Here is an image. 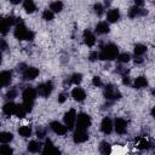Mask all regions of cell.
I'll use <instances>...</instances> for the list:
<instances>
[{"mask_svg": "<svg viewBox=\"0 0 155 155\" xmlns=\"http://www.w3.org/2000/svg\"><path fill=\"white\" fill-rule=\"evenodd\" d=\"M36 96H38V91H36L35 88H33V87H27V88L23 91V93H22L23 103H22V104H23L24 109L27 110V113L31 111L33 104H34V101H35Z\"/></svg>", "mask_w": 155, "mask_h": 155, "instance_id": "cell-1", "label": "cell"}, {"mask_svg": "<svg viewBox=\"0 0 155 155\" xmlns=\"http://www.w3.org/2000/svg\"><path fill=\"white\" fill-rule=\"evenodd\" d=\"M15 36L18 40H33L34 39V33L29 30L25 24L22 21H17V24L15 27Z\"/></svg>", "mask_w": 155, "mask_h": 155, "instance_id": "cell-2", "label": "cell"}, {"mask_svg": "<svg viewBox=\"0 0 155 155\" xmlns=\"http://www.w3.org/2000/svg\"><path fill=\"white\" fill-rule=\"evenodd\" d=\"M117 56H119V48L114 44L104 45L99 52V59H103V61H111L117 58Z\"/></svg>", "mask_w": 155, "mask_h": 155, "instance_id": "cell-3", "label": "cell"}, {"mask_svg": "<svg viewBox=\"0 0 155 155\" xmlns=\"http://www.w3.org/2000/svg\"><path fill=\"white\" fill-rule=\"evenodd\" d=\"M104 97H105V99L114 102L121 97V93L114 85H107L104 87Z\"/></svg>", "mask_w": 155, "mask_h": 155, "instance_id": "cell-4", "label": "cell"}, {"mask_svg": "<svg viewBox=\"0 0 155 155\" xmlns=\"http://www.w3.org/2000/svg\"><path fill=\"white\" fill-rule=\"evenodd\" d=\"M91 125V117L87 115V114H79L78 117H76V130H84V131H87V128L90 127Z\"/></svg>", "mask_w": 155, "mask_h": 155, "instance_id": "cell-5", "label": "cell"}, {"mask_svg": "<svg viewBox=\"0 0 155 155\" xmlns=\"http://www.w3.org/2000/svg\"><path fill=\"white\" fill-rule=\"evenodd\" d=\"M76 117H78V115H76L75 109L68 110V111L65 113V115H64V125H65L69 130H71V128L75 126V124H76Z\"/></svg>", "mask_w": 155, "mask_h": 155, "instance_id": "cell-6", "label": "cell"}, {"mask_svg": "<svg viewBox=\"0 0 155 155\" xmlns=\"http://www.w3.org/2000/svg\"><path fill=\"white\" fill-rule=\"evenodd\" d=\"M52 90H53V85H52L51 81L42 82V84H40V85L38 86V88H36L38 94L41 96V97H48V96L51 94Z\"/></svg>", "mask_w": 155, "mask_h": 155, "instance_id": "cell-7", "label": "cell"}, {"mask_svg": "<svg viewBox=\"0 0 155 155\" xmlns=\"http://www.w3.org/2000/svg\"><path fill=\"white\" fill-rule=\"evenodd\" d=\"M17 21H18V19H17ZM17 21H16L13 17H6V18H2L1 22H0V31H1V34L5 35V34L8 31V29H10L11 25H13L15 23L17 24Z\"/></svg>", "mask_w": 155, "mask_h": 155, "instance_id": "cell-8", "label": "cell"}, {"mask_svg": "<svg viewBox=\"0 0 155 155\" xmlns=\"http://www.w3.org/2000/svg\"><path fill=\"white\" fill-rule=\"evenodd\" d=\"M50 128H51L54 133H57L58 136H64V134L68 132V130H69L65 125H63V124H61V122H58V121H52V122L50 124Z\"/></svg>", "mask_w": 155, "mask_h": 155, "instance_id": "cell-9", "label": "cell"}, {"mask_svg": "<svg viewBox=\"0 0 155 155\" xmlns=\"http://www.w3.org/2000/svg\"><path fill=\"white\" fill-rule=\"evenodd\" d=\"M59 154H61L59 150L52 144V142L50 139H47L42 148V155H59Z\"/></svg>", "mask_w": 155, "mask_h": 155, "instance_id": "cell-10", "label": "cell"}, {"mask_svg": "<svg viewBox=\"0 0 155 155\" xmlns=\"http://www.w3.org/2000/svg\"><path fill=\"white\" fill-rule=\"evenodd\" d=\"M114 130L119 134H124L127 131V122H126V120H124L121 117L115 119V121H114Z\"/></svg>", "mask_w": 155, "mask_h": 155, "instance_id": "cell-11", "label": "cell"}, {"mask_svg": "<svg viewBox=\"0 0 155 155\" xmlns=\"http://www.w3.org/2000/svg\"><path fill=\"white\" fill-rule=\"evenodd\" d=\"M22 74L25 80H34L39 75V69L35 67H27V69Z\"/></svg>", "mask_w": 155, "mask_h": 155, "instance_id": "cell-12", "label": "cell"}, {"mask_svg": "<svg viewBox=\"0 0 155 155\" xmlns=\"http://www.w3.org/2000/svg\"><path fill=\"white\" fill-rule=\"evenodd\" d=\"M113 128H114V124H113L111 119H110V117H104V119L102 120V124H101V130H102V132L105 133V134H109V133L113 131Z\"/></svg>", "mask_w": 155, "mask_h": 155, "instance_id": "cell-13", "label": "cell"}, {"mask_svg": "<svg viewBox=\"0 0 155 155\" xmlns=\"http://www.w3.org/2000/svg\"><path fill=\"white\" fill-rule=\"evenodd\" d=\"M73 138H74V142H75V143H84V142H86L87 138H88L87 131H84V130H75Z\"/></svg>", "mask_w": 155, "mask_h": 155, "instance_id": "cell-14", "label": "cell"}, {"mask_svg": "<svg viewBox=\"0 0 155 155\" xmlns=\"http://www.w3.org/2000/svg\"><path fill=\"white\" fill-rule=\"evenodd\" d=\"M71 97L76 102H82L86 98V92L81 87H74L73 91H71Z\"/></svg>", "mask_w": 155, "mask_h": 155, "instance_id": "cell-15", "label": "cell"}, {"mask_svg": "<svg viewBox=\"0 0 155 155\" xmlns=\"http://www.w3.org/2000/svg\"><path fill=\"white\" fill-rule=\"evenodd\" d=\"M84 42H85L87 46H90V47H92V46L96 44V36H94V34H93L91 30H88V29H86V30L84 31Z\"/></svg>", "mask_w": 155, "mask_h": 155, "instance_id": "cell-16", "label": "cell"}, {"mask_svg": "<svg viewBox=\"0 0 155 155\" xmlns=\"http://www.w3.org/2000/svg\"><path fill=\"white\" fill-rule=\"evenodd\" d=\"M11 79H12V73L8 71V70H4L0 73V84L2 87H6L10 85L11 82Z\"/></svg>", "mask_w": 155, "mask_h": 155, "instance_id": "cell-17", "label": "cell"}, {"mask_svg": "<svg viewBox=\"0 0 155 155\" xmlns=\"http://www.w3.org/2000/svg\"><path fill=\"white\" fill-rule=\"evenodd\" d=\"M143 15H147V10H144V8H142V7L132 6V7L128 10V17H130V18H136L137 16H143Z\"/></svg>", "mask_w": 155, "mask_h": 155, "instance_id": "cell-18", "label": "cell"}, {"mask_svg": "<svg viewBox=\"0 0 155 155\" xmlns=\"http://www.w3.org/2000/svg\"><path fill=\"white\" fill-rule=\"evenodd\" d=\"M119 18H120V11L117 8H110L107 12V19H108V22L115 23V22L119 21Z\"/></svg>", "mask_w": 155, "mask_h": 155, "instance_id": "cell-19", "label": "cell"}, {"mask_svg": "<svg viewBox=\"0 0 155 155\" xmlns=\"http://www.w3.org/2000/svg\"><path fill=\"white\" fill-rule=\"evenodd\" d=\"M17 105L18 104H15V103H12V102H8V103H6L4 107H2V111H4V114H6V115H15L16 114V110H17Z\"/></svg>", "mask_w": 155, "mask_h": 155, "instance_id": "cell-20", "label": "cell"}, {"mask_svg": "<svg viewBox=\"0 0 155 155\" xmlns=\"http://www.w3.org/2000/svg\"><path fill=\"white\" fill-rule=\"evenodd\" d=\"M148 86V80L145 76H138L136 78L134 82H133V87L134 88H143V87H147Z\"/></svg>", "mask_w": 155, "mask_h": 155, "instance_id": "cell-21", "label": "cell"}, {"mask_svg": "<svg viewBox=\"0 0 155 155\" xmlns=\"http://www.w3.org/2000/svg\"><path fill=\"white\" fill-rule=\"evenodd\" d=\"M96 31H97L98 34H107V33L109 31V24H108L107 22H104V21L97 23V25H96Z\"/></svg>", "mask_w": 155, "mask_h": 155, "instance_id": "cell-22", "label": "cell"}, {"mask_svg": "<svg viewBox=\"0 0 155 155\" xmlns=\"http://www.w3.org/2000/svg\"><path fill=\"white\" fill-rule=\"evenodd\" d=\"M27 148H28V151H30V153H38V151L41 150V144L36 140H30L28 143Z\"/></svg>", "mask_w": 155, "mask_h": 155, "instance_id": "cell-23", "label": "cell"}, {"mask_svg": "<svg viewBox=\"0 0 155 155\" xmlns=\"http://www.w3.org/2000/svg\"><path fill=\"white\" fill-rule=\"evenodd\" d=\"M23 8L25 10L27 13H33L36 10V6H35V4L31 0H25L23 2Z\"/></svg>", "mask_w": 155, "mask_h": 155, "instance_id": "cell-24", "label": "cell"}, {"mask_svg": "<svg viewBox=\"0 0 155 155\" xmlns=\"http://www.w3.org/2000/svg\"><path fill=\"white\" fill-rule=\"evenodd\" d=\"M18 133H19V136H22V137H24V138L30 137V136H31V128H30V126H27V125L21 126V127L18 128Z\"/></svg>", "mask_w": 155, "mask_h": 155, "instance_id": "cell-25", "label": "cell"}, {"mask_svg": "<svg viewBox=\"0 0 155 155\" xmlns=\"http://www.w3.org/2000/svg\"><path fill=\"white\" fill-rule=\"evenodd\" d=\"M99 151L102 153V155H110L111 153V147L109 143L107 142H102L99 145Z\"/></svg>", "mask_w": 155, "mask_h": 155, "instance_id": "cell-26", "label": "cell"}, {"mask_svg": "<svg viewBox=\"0 0 155 155\" xmlns=\"http://www.w3.org/2000/svg\"><path fill=\"white\" fill-rule=\"evenodd\" d=\"M145 52H147V46H144L142 44H137L134 46V56L136 57H142Z\"/></svg>", "mask_w": 155, "mask_h": 155, "instance_id": "cell-27", "label": "cell"}, {"mask_svg": "<svg viewBox=\"0 0 155 155\" xmlns=\"http://www.w3.org/2000/svg\"><path fill=\"white\" fill-rule=\"evenodd\" d=\"M12 139H13L12 133H10V132H1V133H0V142H1L2 144H7V143H10Z\"/></svg>", "mask_w": 155, "mask_h": 155, "instance_id": "cell-28", "label": "cell"}, {"mask_svg": "<svg viewBox=\"0 0 155 155\" xmlns=\"http://www.w3.org/2000/svg\"><path fill=\"white\" fill-rule=\"evenodd\" d=\"M62 8H63V2H62V1H53V2H51V5H50V10H51L53 13L61 12Z\"/></svg>", "mask_w": 155, "mask_h": 155, "instance_id": "cell-29", "label": "cell"}, {"mask_svg": "<svg viewBox=\"0 0 155 155\" xmlns=\"http://www.w3.org/2000/svg\"><path fill=\"white\" fill-rule=\"evenodd\" d=\"M81 80H82V75L79 74V73H75V74H73V75L70 76V79H69V84H73V85L78 86V85L81 82Z\"/></svg>", "mask_w": 155, "mask_h": 155, "instance_id": "cell-30", "label": "cell"}, {"mask_svg": "<svg viewBox=\"0 0 155 155\" xmlns=\"http://www.w3.org/2000/svg\"><path fill=\"white\" fill-rule=\"evenodd\" d=\"M0 155H12V148L7 144H2L0 147Z\"/></svg>", "mask_w": 155, "mask_h": 155, "instance_id": "cell-31", "label": "cell"}, {"mask_svg": "<svg viewBox=\"0 0 155 155\" xmlns=\"http://www.w3.org/2000/svg\"><path fill=\"white\" fill-rule=\"evenodd\" d=\"M130 54L128 53H126V52H124V53H119V56H117V61H119V63H121V64H124V63H127L128 61H130Z\"/></svg>", "mask_w": 155, "mask_h": 155, "instance_id": "cell-32", "label": "cell"}, {"mask_svg": "<svg viewBox=\"0 0 155 155\" xmlns=\"http://www.w3.org/2000/svg\"><path fill=\"white\" fill-rule=\"evenodd\" d=\"M53 17H54V13L51 11V10H44V12H42V18L45 19V21H52L53 19Z\"/></svg>", "mask_w": 155, "mask_h": 155, "instance_id": "cell-33", "label": "cell"}, {"mask_svg": "<svg viewBox=\"0 0 155 155\" xmlns=\"http://www.w3.org/2000/svg\"><path fill=\"white\" fill-rule=\"evenodd\" d=\"M138 149H140V150H144V149H148L149 147H150V143L145 139V138H143V139H140V142L138 143Z\"/></svg>", "mask_w": 155, "mask_h": 155, "instance_id": "cell-34", "label": "cell"}, {"mask_svg": "<svg viewBox=\"0 0 155 155\" xmlns=\"http://www.w3.org/2000/svg\"><path fill=\"white\" fill-rule=\"evenodd\" d=\"M93 8H94V12H96L98 16H102V15L104 13V7H103L102 4H94Z\"/></svg>", "mask_w": 155, "mask_h": 155, "instance_id": "cell-35", "label": "cell"}, {"mask_svg": "<svg viewBox=\"0 0 155 155\" xmlns=\"http://www.w3.org/2000/svg\"><path fill=\"white\" fill-rule=\"evenodd\" d=\"M16 96H17V91H16V88H11V90L6 93V97H7L8 99H13Z\"/></svg>", "mask_w": 155, "mask_h": 155, "instance_id": "cell-36", "label": "cell"}, {"mask_svg": "<svg viewBox=\"0 0 155 155\" xmlns=\"http://www.w3.org/2000/svg\"><path fill=\"white\" fill-rule=\"evenodd\" d=\"M92 84L94 85V86H97V87H101L103 84H102V80H101V78L99 76H94L93 79H92Z\"/></svg>", "mask_w": 155, "mask_h": 155, "instance_id": "cell-37", "label": "cell"}, {"mask_svg": "<svg viewBox=\"0 0 155 155\" xmlns=\"http://www.w3.org/2000/svg\"><path fill=\"white\" fill-rule=\"evenodd\" d=\"M88 58H90V61H92V62H93V61H96L97 58H99V53H97L96 51H94V52H91V54H90V57H88Z\"/></svg>", "mask_w": 155, "mask_h": 155, "instance_id": "cell-38", "label": "cell"}, {"mask_svg": "<svg viewBox=\"0 0 155 155\" xmlns=\"http://www.w3.org/2000/svg\"><path fill=\"white\" fill-rule=\"evenodd\" d=\"M65 99H67V96H65V93H62V94H59V97H58V102H59V103H63V102H65Z\"/></svg>", "mask_w": 155, "mask_h": 155, "instance_id": "cell-39", "label": "cell"}, {"mask_svg": "<svg viewBox=\"0 0 155 155\" xmlns=\"http://www.w3.org/2000/svg\"><path fill=\"white\" fill-rule=\"evenodd\" d=\"M122 82H124V85H128L130 84V78L127 75H122Z\"/></svg>", "mask_w": 155, "mask_h": 155, "instance_id": "cell-40", "label": "cell"}, {"mask_svg": "<svg viewBox=\"0 0 155 155\" xmlns=\"http://www.w3.org/2000/svg\"><path fill=\"white\" fill-rule=\"evenodd\" d=\"M45 136V130H38V137H40V138H42Z\"/></svg>", "mask_w": 155, "mask_h": 155, "instance_id": "cell-41", "label": "cell"}, {"mask_svg": "<svg viewBox=\"0 0 155 155\" xmlns=\"http://www.w3.org/2000/svg\"><path fill=\"white\" fill-rule=\"evenodd\" d=\"M6 48H7V45H6L5 40H1V50H2V51H5Z\"/></svg>", "mask_w": 155, "mask_h": 155, "instance_id": "cell-42", "label": "cell"}, {"mask_svg": "<svg viewBox=\"0 0 155 155\" xmlns=\"http://www.w3.org/2000/svg\"><path fill=\"white\" fill-rule=\"evenodd\" d=\"M134 62L139 64V63H142V62H143V58H142V57H136V58H134Z\"/></svg>", "mask_w": 155, "mask_h": 155, "instance_id": "cell-43", "label": "cell"}, {"mask_svg": "<svg viewBox=\"0 0 155 155\" xmlns=\"http://www.w3.org/2000/svg\"><path fill=\"white\" fill-rule=\"evenodd\" d=\"M151 116H154V117H155V107L151 109Z\"/></svg>", "mask_w": 155, "mask_h": 155, "instance_id": "cell-44", "label": "cell"}, {"mask_svg": "<svg viewBox=\"0 0 155 155\" xmlns=\"http://www.w3.org/2000/svg\"><path fill=\"white\" fill-rule=\"evenodd\" d=\"M11 2H12V4H18L19 0H11Z\"/></svg>", "mask_w": 155, "mask_h": 155, "instance_id": "cell-45", "label": "cell"}, {"mask_svg": "<svg viewBox=\"0 0 155 155\" xmlns=\"http://www.w3.org/2000/svg\"><path fill=\"white\" fill-rule=\"evenodd\" d=\"M59 155H61V154H59Z\"/></svg>", "mask_w": 155, "mask_h": 155, "instance_id": "cell-46", "label": "cell"}]
</instances>
